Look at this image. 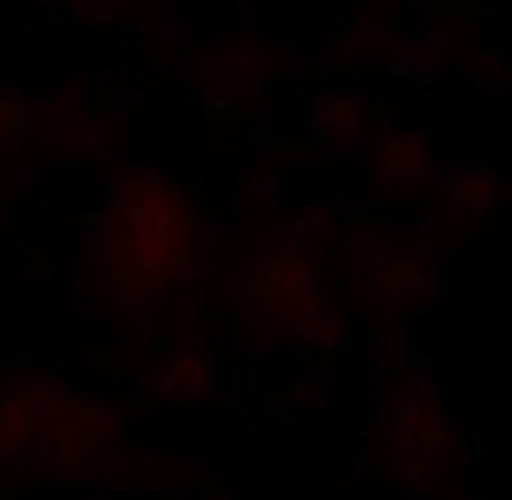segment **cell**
<instances>
[{
	"label": "cell",
	"mask_w": 512,
	"mask_h": 500,
	"mask_svg": "<svg viewBox=\"0 0 512 500\" xmlns=\"http://www.w3.org/2000/svg\"><path fill=\"white\" fill-rule=\"evenodd\" d=\"M193 235L197 227L178 189L158 177H131L104 220L101 270L120 293L151 297L189 270Z\"/></svg>",
	"instance_id": "6da1fadb"
},
{
	"label": "cell",
	"mask_w": 512,
	"mask_h": 500,
	"mask_svg": "<svg viewBox=\"0 0 512 500\" xmlns=\"http://www.w3.org/2000/svg\"><path fill=\"white\" fill-rule=\"evenodd\" d=\"M243 308L266 335L305 339L324 320V297L312 258L301 250H266L243 277Z\"/></svg>",
	"instance_id": "7a4b0ae2"
},
{
	"label": "cell",
	"mask_w": 512,
	"mask_h": 500,
	"mask_svg": "<svg viewBox=\"0 0 512 500\" xmlns=\"http://www.w3.org/2000/svg\"><path fill=\"white\" fill-rule=\"evenodd\" d=\"M0 450L31 462H70L97 450L93 420L66 400L31 397L0 408Z\"/></svg>",
	"instance_id": "3957f363"
}]
</instances>
